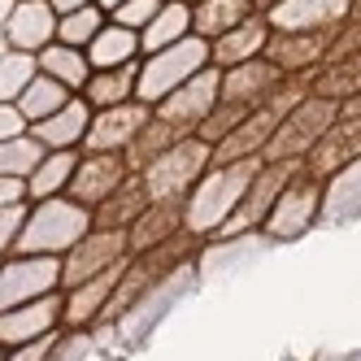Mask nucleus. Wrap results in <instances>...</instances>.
<instances>
[{"label":"nucleus","mask_w":361,"mask_h":361,"mask_svg":"<svg viewBox=\"0 0 361 361\" xmlns=\"http://www.w3.org/2000/svg\"><path fill=\"white\" fill-rule=\"evenodd\" d=\"M126 248H131V231H105V226H96V235H87L83 244H74L66 252V279H61V288H79V283L105 274L109 266L126 262Z\"/></svg>","instance_id":"9d476101"},{"label":"nucleus","mask_w":361,"mask_h":361,"mask_svg":"<svg viewBox=\"0 0 361 361\" xmlns=\"http://www.w3.org/2000/svg\"><path fill=\"white\" fill-rule=\"evenodd\" d=\"M79 170V157H74V148H53L44 157V166L27 178V188L35 200H53L57 192H70V178Z\"/></svg>","instance_id":"c85d7f7f"},{"label":"nucleus","mask_w":361,"mask_h":361,"mask_svg":"<svg viewBox=\"0 0 361 361\" xmlns=\"http://www.w3.org/2000/svg\"><path fill=\"white\" fill-rule=\"evenodd\" d=\"M353 18H357V22H361V0H353Z\"/></svg>","instance_id":"a19ab883"},{"label":"nucleus","mask_w":361,"mask_h":361,"mask_svg":"<svg viewBox=\"0 0 361 361\" xmlns=\"http://www.w3.org/2000/svg\"><path fill=\"white\" fill-rule=\"evenodd\" d=\"M161 9H166V0H126L122 9H114V22H122V27H131V31H144Z\"/></svg>","instance_id":"f704fd0d"},{"label":"nucleus","mask_w":361,"mask_h":361,"mask_svg":"<svg viewBox=\"0 0 361 361\" xmlns=\"http://www.w3.org/2000/svg\"><path fill=\"white\" fill-rule=\"evenodd\" d=\"M48 148L35 131L31 135H18V140H5V174H13V178H31L39 166H44V157H48Z\"/></svg>","instance_id":"72a5a7b5"},{"label":"nucleus","mask_w":361,"mask_h":361,"mask_svg":"<svg viewBox=\"0 0 361 361\" xmlns=\"http://www.w3.org/2000/svg\"><path fill=\"white\" fill-rule=\"evenodd\" d=\"M140 70H144V61H126V66H114V70H92V79L83 87L87 105L92 109H109V105H126V100H135Z\"/></svg>","instance_id":"412c9836"},{"label":"nucleus","mask_w":361,"mask_h":361,"mask_svg":"<svg viewBox=\"0 0 361 361\" xmlns=\"http://www.w3.org/2000/svg\"><path fill=\"white\" fill-rule=\"evenodd\" d=\"M66 279V262L48 252H18L5 266V309H18L27 300L53 296V288Z\"/></svg>","instance_id":"6e6552de"},{"label":"nucleus","mask_w":361,"mask_h":361,"mask_svg":"<svg viewBox=\"0 0 361 361\" xmlns=\"http://www.w3.org/2000/svg\"><path fill=\"white\" fill-rule=\"evenodd\" d=\"M57 314H61L57 296L27 300L18 309H5V326H0V335H5V344H31V340H39V335H48V326L57 322Z\"/></svg>","instance_id":"aec40b11"},{"label":"nucleus","mask_w":361,"mask_h":361,"mask_svg":"<svg viewBox=\"0 0 361 361\" xmlns=\"http://www.w3.org/2000/svg\"><path fill=\"white\" fill-rule=\"evenodd\" d=\"M270 39H274V27L266 22V13H252L248 22H240L235 31L209 39V44H214V66L231 70V66H244V61H252V57H266Z\"/></svg>","instance_id":"dca6fc26"},{"label":"nucleus","mask_w":361,"mask_h":361,"mask_svg":"<svg viewBox=\"0 0 361 361\" xmlns=\"http://www.w3.org/2000/svg\"><path fill=\"white\" fill-rule=\"evenodd\" d=\"M266 157H248V161H231V166H214V174L200 178V188L188 204V231H214L231 218V209H240V200L248 192V183L262 174Z\"/></svg>","instance_id":"f257e3e1"},{"label":"nucleus","mask_w":361,"mask_h":361,"mask_svg":"<svg viewBox=\"0 0 361 361\" xmlns=\"http://www.w3.org/2000/svg\"><path fill=\"white\" fill-rule=\"evenodd\" d=\"M188 35H196V5H188V0H166V9L140 31L148 57L170 48V44H178V39H188Z\"/></svg>","instance_id":"4be33fe9"},{"label":"nucleus","mask_w":361,"mask_h":361,"mask_svg":"<svg viewBox=\"0 0 361 361\" xmlns=\"http://www.w3.org/2000/svg\"><path fill=\"white\" fill-rule=\"evenodd\" d=\"M322 74H314V92L318 96H331V100H348L361 92V53L344 57V61H326L318 66Z\"/></svg>","instance_id":"2f4dec72"},{"label":"nucleus","mask_w":361,"mask_h":361,"mask_svg":"<svg viewBox=\"0 0 361 361\" xmlns=\"http://www.w3.org/2000/svg\"><path fill=\"white\" fill-rule=\"evenodd\" d=\"M340 118H344L340 100L318 96V92L305 96L300 105H296L288 118H283V126L274 131V140H270V148L262 152V157H266V161H305Z\"/></svg>","instance_id":"20e7f679"},{"label":"nucleus","mask_w":361,"mask_h":361,"mask_svg":"<svg viewBox=\"0 0 361 361\" xmlns=\"http://www.w3.org/2000/svg\"><path fill=\"white\" fill-rule=\"evenodd\" d=\"M209 161H214V144L200 140V135H188L183 144H174L170 152H161V157L144 170L152 200H178L200 178V170Z\"/></svg>","instance_id":"39448f33"},{"label":"nucleus","mask_w":361,"mask_h":361,"mask_svg":"<svg viewBox=\"0 0 361 361\" xmlns=\"http://www.w3.org/2000/svg\"><path fill=\"white\" fill-rule=\"evenodd\" d=\"M340 109H344V118H361V92L348 96V100H340Z\"/></svg>","instance_id":"4c0bfd02"},{"label":"nucleus","mask_w":361,"mask_h":361,"mask_svg":"<svg viewBox=\"0 0 361 361\" xmlns=\"http://www.w3.org/2000/svg\"><path fill=\"white\" fill-rule=\"evenodd\" d=\"M39 70L44 74H53V79H61L70 92H83L87 87V79H92V57H87V48H74V44H61V39H53L39 53Z\"/></svg>","instance_id":"a878e982"},{"label":"nucleus","mask_w":361,"mask_h":361,"mask_svg":"<svg viewBox=\"0 0 361 361\" xmlns=\"http://www.w3.org/2000/svg\"><path fill=\"white\" fill-rule=\"evenodd\" d=\"M105 9L100 5H83L74 13H61V27H57V39L61 44H74V48H92V39L105 31Z\"/></svg>","instance_id":"473e14b6"},{"label":"nucleus","mask_w":361,"mask_h":361,"mask_svg":"<svg viewBox=\"0 0 361 361\" xmlns=\"http://www.w3.org/2000/svg\"><path fill=\"white\" fill-rule=\"evenodd\" d=\"M57 340H53V335H44V340H31V344H22L9 361H44L48 357V348H53Z\"/></svg>","instance_id":"c9c22d12"},{"label":"nucleus","mask_w":361,"mask_h":361,"mask_svg":"<svg viewBox=\"0 0 361 361\" xmlns=\"http://www.w3.org/2000/svg\"><path fill=\"white\" fill-rule=\"evenodd\" d=\"M300 170H305V161H266L262 174L248 183V192H244V200H240V209L222 222V235H235V231H248V226L270 222L279 196L288 192V183H292Z\"/></svg>","instance_id":"423d86ee"},{"label":"nucleus","mask_w":361,"mask_h":361,"mask_svg":"<svg viewBox=\"0 0 361 361\" xmlns=\"http://www.w3.org/2000/svg\"><path fill=\"white\" fill-rule=\"evenodd\" d=\"M126 174H131V161H126V152H92V157L79 161L70 178V200L79 204H105L122 183Z\"/></svg>","instance_id":"4468645a"},{"label":"nucleus","mask_w":361,"mask_h":361,"mask_svg":"<svg viewBox=\"0 0 361 361\" xmlns=\"http://www.w3.org/2000/svg\"><path fill=\"white\" fill-rule=\"evenodd\" d=\"M192 131L188 126H178V122H170V118H161V114H152V122L140 131V140L126 148V161H131V170H148L152 161L161 157V152H170L174 144H183Z\"/></svg>","instance_id":"393cba45"},{"label":"nucleus","mask_w":361,"mask_h":361,"mask_svg":"<svg viewBox=\"0 0 361 361\" xmlns=\"http://www.w3.org/2000/svg\"><path fill=\"white\" fill-rule=\"evenodd\" d=\"M353 18V0H279L266 13V22L279 35H296V31H331L344 27Z\"/></svg>","instance_id":"ddd939ff"},{"label":"nucleus","mask_w":361,"mask_h":361,"mask_svg":"<svg viewBox=\"0 0 361 361\" xmlns=\"http://www.w3.org/2000/svg\"><path fill=\"white\" fill-rule=\"evenodd\" d=\"M39 53H22V48H5V57H0V96H5V105L27 92L35 79H39Z\"/></svg>","instance_id":"7c9ffc66"},{"label":"nucleus","mask_w":361,"mask_h":361,"mask_svg":"<svg viewBox=\"0 0 361 361\" xmlns=\"http://www.w3.org/2000/svg\"><path fill=\"white\" fill-rule=\"evenodd\" d=\"M96 5L105 9V13H114V9H122V5H126V0H96Z\"/></svg>","instance_id":"58836bf2"},{"label":"nucleus","mask_w":361,"mask_h":361,"mask_svg":"<svg viewBox=\"0 0 361 361\" xmlns=\"http://www.w3.org/2000/svg\"><path fill=\"white\" fill-rule=\"evenodd\" d=\"M140 53H144L140 31L122 27V22H114V18L105 22V31H100L92 39V48H87V57H92L96 70H114V66H126V61H140Z\"/></svg>","instance_id":"b1692460"},{"label":"nucleus","mask_w":361,"mask_h":361,"mask_svg":"<svg viewBox=\"0 0 361 361\" xmlns=\"http://www.w3.org/2000/svg\"><path fill=\"white\" fill-rule=\"evenodd\" d=\"M57 13H74V9H83V5H96V0H48Z\"/></svg>","instance_id":"e433bc0d"},{"label":"nucleus","mask_w":361,"mask_h":361,"mask_svg":"<svg viewBox=\"0 0 361 361\" xmlns=\"http://www.w3.org/2000/svg\"><path fill=\"white\" fill-rule=\"evenodd\" d=\"M361 157V118H340L322 135V144L305 157V170L322 178V174H335L340 166H353Z\"/></svg>","instance_id":"f3484780"},{"label":"nucleus","mask_w":361,"mask_h":361,"mask_svg":"<svg viewBox=\"0 0 361 361\" xmlns=\"http://www.w3.org/2000/svg\"><path fill=\"white\" fill-rule=\"evenodd\" d=\"M188 5H204V0H188Z\"/></svg>","instance_id":"79ce46f5"},{"label":"nucleus","mask_w":361,"mask_h":361,"mask_svg":"<svg viewBox=\"0 0 361 361\" xmlns=\"http://www.w3.org/2000/svg\"><path fill=\"white\" fill-rule=\"evenodd\" d=\"M96 226V218L83 209L79 200H44L39 209H31V222L22 231V240L13 244V252H48V257H66L74 244L87 240V231Z\"/></svg>","instance_id":"f03ea898"},{"label":"nucleus","mask_w":361,"mask_h":361,"mask_svg":"<svg viewBox=\"0 0 361 361\" xmlns=\"http://www.w3.org/2000/svg\"><path fill=\"white\" fill-rule=\"evenodd\" d=\"M257 13V0H204L196 5V35L218 39L226 31H235L240 22H248Z\"/></svg>","instance_id":"cd10ccee"},{"label":"nucleus","mask_w":361,"mask_h":361,"mask_svg":"<svg viewBox=\"0 0 361 361\" xmlns=\"http://www.w3.org/2000/svg\"><path fill=\"white\" fill-rule=\"evenodd\" d=\"M152 105H144V100H126V105H109V109H96L92 126H87V148L92 152H126L140 131L152 122Z\"/></svg>","instance_id":"9b49d317"},{"label":"nucleus","mask_w":361,"mask_h":361,"mask_svg":"<svg viewBox=\"0 0 361 361\" xmlns=\"http://www.w3.org/2000/svg\"><path fill=\"white\" fill-rule=\"evenodd\" d=\"M126 266H131V262H118V266H109L105 274H96V279L79 283V288H74V296H70V305H66V318H70V322H87L92 314H105V305L114 300L109 292L122 283Z\"/></svg>","instance_id":"bb28decb"},{"label":"nucleus","mask_w":361,"mask_h":361,"mask_svg":"<svg viewBox=\"0 0 361 361\" xmlns=\"http://www.w3.org/2000/svg\"><path fill=\"white\" fill-rule=\"evenodd\" d=\"M218 105H222V66H204L196 79H188L183 87H174L161 100L157 114L178 122V126H188V131H200V122L209 118Z\"/></svg>","instance_id":"1a4fd4ad"},{"label":"nucleus","mask_w":361,"mask_h":361,"mask_svg":"<svg viewBox=\"0 0 361 361\" xmlns=\"http://www.w3.org/2000/svg\"><path fill=\"white\" fill-rule=\"evenodd\" d=\"M92 118H96V109L87 105V96H74L66 109H57L53 118H44V122H35L31 131H35L48 148H74V144L87 140Z\"/></svg>","instance_id":"6ab92c4d"},{"label":"nucleus","mask_w":361,"mask_h":361,"mask_svg":"<svg viewBox=\"0 0 361 361\" xmlns=\"http://www.w3.org/2000/svg\"><path fill=\"white\" fill-rule=\"evenodd\" d=\"M274 5H279V0H257V13H270Z\"/></svg>","instance_id":"ea45409f"},{"label":"nucleus","mask_w":361,"mask_h":361,"mask_svg":"<svg viewBox=\"0 0 361 361\" xmlns=\"http://www.w3.org/2000/svg\"><path fill=\"white\" fill-rule=\"evenodd\" d=\"M61 13L48 0H0V31H5V48H22V53H44L57 39Z\"/></svg>","instance_id":"0eeeda50"},{"label":"nucleus","mask_w":361,"mask_h":361,"mask_svg":"<svg viewBox=\"0 0 361 361\" xmlns=\"http://www.w3.org/2000/svg\"><path fill=\"white\" fill-rule=\"evenodd\" d=\"M204 66H214V44L204 39V35L178 39V44L161 48V53H152V57L144 61L135 100H144V105H161L174 87H183L188 79H196Z\"/></svg>","instance_id":"7ed1b4c3"},{"label":"nucleus","mask_w":361,"mask_h":361,"mask_svg":"<svg viewBox=\"0 0 361 361\" xmlns=\"http://www.w3.org/2000/svg\"><path fill=\"white\" fill-rule=\"evenodd\" d=\"M148 204H152L148 178H144V170H131V174H126V183H122L105 204H100L96 226H105V231H131V226L148 214Z\"/></svg>","instance_id":"a211bd4d"},{"label":"nucleus","mask_w":361,"mask_h":361,"mask_svg":"<svg viewBox=\"0 0 361 361\" xmlns=\"http://www.w3.org/2000/svg\"><path fill=\"white\" fill-rule=\"evenodd\" d=\"M292 74L288 70H279L270 57H252L244 66H231L222 70V100L226 105H244V109H257V105H266V100L288 83Z\"/></svg>","instance_id":"f8f14e48"},{"label":"nucleus","mask_w":361,"mask_h":361,"mask_svg":"<svg viewBox=\"0 0 361 361\" xmlns=\"http://www.w3.org/2000/svg\"><path fill=\"white\" fill-rule=\"evenodd\" d=\"M178 222H188V214H183V196H178V200H152V204H148V214L131 226V252L170 244Z\"/></svg>","instance_id":"5701e85b"},{"label":"nucleus","mask_w":361,"mask_h":361,"mask_svg":"<svg viewBox=\"0 0 361 361\" xmlns=\"http://www.w3.org/2000/svg\"><path fill=\"white\" fill-rule=\"evenodd\" d=\"M70 100H74V96H70V87H66L61 79H53V74H39V79H35L27 92H22L13 105L27 114V118H31V126H35V122H44V118H53L57 109H66Z\"/></svg>","instance_id":"c756f323"},{"label":"nucleus","mask_w":361,"mask_h":361,"mask_svg":"<svg viewBox=\"0 0 361 361\" xmlns=\"http://www.w3.org/2000/svg\"><path fill=\"white\" fill-rule=\"evenodd\" d=\"M305 174V170H300ZM322 178H292L288 183V192L279 196V204H274V214H270V231L274 235H300V231L314 222V214H318V204H322Z\"/></svg>","instance_id":"2eb2a0df"}]
</instances>
